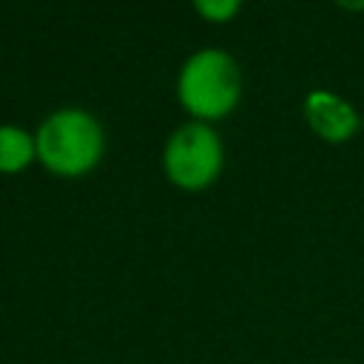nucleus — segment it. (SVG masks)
I'll return each mask as SVG.
<instances>
[{
  "instance_id": "nucleus-1",
  "label": "nucleus",
  "mask_w": 364,
  "mask_h": 364,
  "mask_svg": "<svg viewBox=\"0 0 364 364\" xmlns=\"http://www.w3.org/2000/svg\"><path fill=\"white\" fill-rule=\"evenodd\" d=\"M37 162L65 179L91 173L105 154V131L85 108H57L34 131Z\"/></svg>"
},
{
  "instance_id": "nucleus-2",
  "label": "nucleus",
  "mask_w": 364,
  "mask_h": 364,
  "mask_svg": "<svg viewBox=\"0 0 364 364\" xmlns=\"http://www.w3.org/2000/svg\"><path fill=\"white\" fill-rule=\"evenodd\" d=\"M176 100L193 122H219L242 100L239 63L222 48L193 51L176 77Z\"/></svg>"
},
{
  "instance_id": "nucleus-3",
  "label": "nucleus",
  "mask_w": 364,
  "mask_h": 364,
  "mask_svg": "<svg viewBox=\"0 0 364 364\" xmlns=\"http://www.w3.org/2000/svg\"><path fill=\"white\" fill-rule=\"evenodd\" d=\"M225 168V145L213 125L185 122L179 125L162 148V173L165 179L188 193L210 188Z\"/></svg>"
},
{
  "instance_id": "nucleus-4",
  "label": "nucleus",
  "mask_w": 364,
  "mask_h": 364,
  "mask_svg": "<svg viewBox=\"0 0 364 364\" xmlns=\"http://www.w3.org/2000/svg\"><path fill=\"white\" fill-rule=\"evenodd\" d=\"M304 119L318 139L333 142V145L353 139L361 128V117L353 108V102H347L344 97H338L333 91H324V88H316L307 94Z\"/></svg>"
},
{
  "instance_id": "nucleus-5",
  "label": "nucleus",
  "mask_w": 364,
  "mask_h": 364,
  "mask_svg": "<svg viewBox=\"0 0 364 364\" xmlns=\"http://www.w3.org/2000/svg\"><path fill=\"white\" fill-rule=\"evenodd\" d=\"M37 159L34 134L20 125H0V173H20Z\"/></svg>"
},
{
  "instance_id": "nucleus-6",
  "label": "nucleus",
  "mask_w": 364,
  "mask_h": 364,
  "mask_svg": "<svg viewBox=\"0 0 364 364\" xmlns=\"http://www.w3.org/2000/svg\"><path fill=\"white\" fill-rule=\"evenodd\" d=\"M239 3L236 0H196L193 11L199 17H205L208 23H228L233 14H239Z\"/></svg>"
}]
</instances>
